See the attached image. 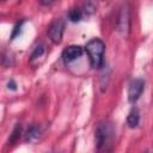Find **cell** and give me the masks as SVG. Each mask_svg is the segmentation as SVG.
Listing matches in <instances>:
<instances>
[{
	"label": "cell",
	"instance_id": "10",
	"mask_svg": "<svg viewBox=\"0 0 153 153\" xmlns=\"http://www.w3.org/2000/svg\"><path fill=\"white\" fill-rule=\"evenodd\" d=\"M20 134H22V126H20V124H17V126L14 127V129H13V131H12L10 139H8V145H12V143L17 142V140H18L19 136H20Z\"/></svg>",
	"mask_w": 153,
	"mask_h": 153
},
{
	"label": "cell",
	"instance_id": "7",
	"mask_svg": "<svg viewBox=\"0 0 153 153\" xmlns=\"http://www.w3.org/2000/svg\"><path fill=\"white\" fill-rule=\"evenodd\" d=\"M140 123V111L137 108H131L127 116V124L129 128H136Z\"/></svg>",
	"mask_w": 153,
	"mask_h": 153
},
{
	"label": "cell",
	"instance_id": "3",
	"mask_svg": "<svg viewBox=\"0 0 153 153\" xmlns=\"http://www.w3.org/2000/svg\"><path fill=\"white\" fill-rule=\"evenodd\" d=\"M63 31H65V23L62 19H54L51 24L48 27V36L50 41L55 44L61 43L62 37H63Z\"/></svg>",
	"mask_w": 153,
	"mask_h": 153
},
{
	"label": "cell",
	"instance_id": "8",
	"mask_svg": "<svg viewBox=\"0 0 153 153\" xmlns=\"http://www.w3.org/2000/svg\"><path fill=\"white\" fill-rule=\"evenodd\" d=\"M39 134H41V130H39V127H37V126H30L27 129H26V131L24 133V140L27 142H30V141H33V140H36V139H38V136H39Z\"/></svg>",
	"mask_w": 153,
	"mask_h": 153
},
{
	"label": "cell",
	"instance_id": "6",
	"mask_svg": "<svg viewBox=\"0 0 153 153\" xmlns=\"http://www.w3.org/2000/svg\"><path fill=\"white\" fill-rule=\"evenodd\" d=\"M84 53V49L80 45H69L62 53V59L66 63H69L76 59H79Z\"/></svg>",
	"mask_w": 153,
	"mask_h": 153
},
{
	"label": "cell",
	"instance_id": "13",
	"mask_svg": "<svg viewBox=\"0 0 153 153\" xmlns=\"http://www.w3.org/2000/svg\"><path fill=\"white\" fill-rule=\"evenodd\" d=\"M84 12L86 14H93L96 12V6L91 2V1H87L85 5H84Z\"/></svg>",
	"mask_w": 153,
	"mask_h": 153
},
{
	"label": "cell",
	"instance_id": "4",
	"mask_svg": "<svg viewBox=\"0 0 153 153\" xmlns=\"http://www.w3.org/2000/svg\"><path fill=\"white\" fill-rule=\"evenodd\" d=\"M117 31L123 36H127L130 31V16H129V10L127 5L121 7L118 19H117Z\"/></svg>",
	"mask_w": 153,
	"mask_h": 153
},
{
	"label": "cell",
	"instance_id": "9",
	"mask_svg": "<svg viewBox=\"0 0 153 153\" xmlns=\"http://www.w3.org/2000/svg\"><path fill=\"white\" fill-rule=\"evenodd\" d=\"M68 18H69L71 22L78 23V22H80L81 18H82V11H81L80 8H78V7H73V8H71L69 12H68Z\"/></svg>",
	"mask_w": 153,
	"mask_h": 153
},
{
	"label": "cell",
	"instance_id": "1",
	"mask_svg": "<svg viewBox=\"0 0 153 153\" xmlns=\"http://www.w3.org/2000/svg\"><path fill=\"white\" fill-rule=\"evenodd\" d=\"M85 50L88 55L90 65L92 68H100L104 63V51H105V44L99 38H93L87 42Z\"/></svg>",
	"mask_w": 153,
	"mask_h": 153
},
{
	"label": "cell",
	"instance_id": "2",
	"mask_svg": "<svg viewBox=\"0 0 153 153\" xmlns=\"http://www.w3.org/2000/svg\"><path fill=\"white\" fill-rule=\"evenodd\" d=\"M112 137V128L109 123L105 122H100L97 126L96 129V134H94V142H96V147L98 149L105 148V146L110 142Z\"/></svg>",
	"mask_w": 153,
	"mask_h": 153
},
{
	"label": "cell",
	"instance_id": "14",
	"mask_svg": "<svg viewBox=\"0 0 153 153\" xmlns=\"http://www.w3.org/2000/svg\"><path fill=\"white\" fill-rule=\"evenodd\" d=\"M7 88H8V90H12V91H16V90H17V84H16V81H14V80H10V81L7 82Z\"/></svg>",
	"mask_w": 153,
	"mask_h": 153
},
{
	"label": "cell",
	"instance_id": "12",
	"mask_svg": "<svg viewBox=\"0 0 153 153\" xmlns=\"http://www.w3.org/2000/svg\"><path fill=\"white\" fill-rule=\"evenodd\" d=\"M23 24H24V20H20L19 23L16 24V26H14V29H13V31H12V35H11V39H14L17 36H19V33H20V31H22Z\"/></svg>",
	"mask_w": 153,
	"mask_h": 153
},
{
	"label": "cell",
	"instance_id": "5",
	"mask_svg": "<svg viewBox=\"0 0 153 153\" xmlns=\"http://www.w3.org/2000/svg\"><path fill=\"white\" fill-rule=\"evenodd\" d=\"M145 88V81L142 79H134L128 87V100L129 103L134 104L142 94Z\"/></svg>",
	"mask_w": 153,
	"mask_h": 153
},
{
	"label": "cell",
	"instance_id": "11",
	"mask_svg": "<svg viewBox=\"0 0 153 153\" xmlns=\"http://www.w3.org/2000/svg\"><path fill=\"white\" fill-rule=\"evenodd\" d=\"M43 53H44V45H43V44L37 45V47L35 48V50L32 51V54H31L30 61L32 62L33 60H36V59H38V57H41V56L43 55Z\"/></svg>",
	"mask_w": 153,
	"mask_h": 153
},
{
	"label": "cell",
	"instance_id": "15",
	"mask_svg": "<svg viewBox=\"0 0 153 153\" xmlns=\"http://www.w3.org/2000/svg\"><path fill=\"white\" fill-rule=\"evenodd\" d=\"M39 2L43 5V6H50L55 2V0H39Z\"/></svg>",
	"mask_w": 153,
	"mask_h": 153
}]
</instances>
